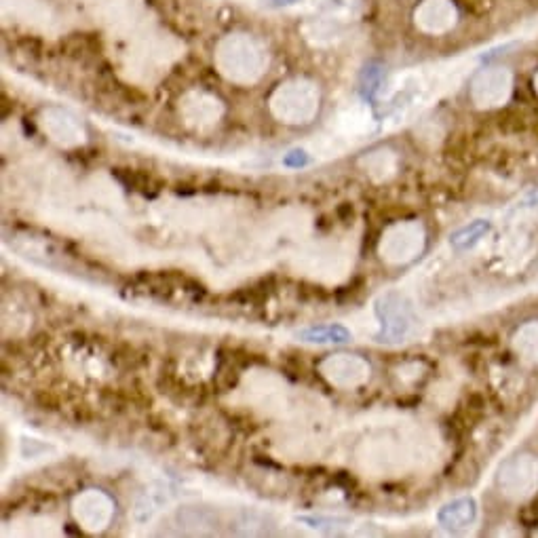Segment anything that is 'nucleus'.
<instances>
[{
  "mask_svg": "<svg viewBox=\"0 0 538 538\" xmlns=\"http://www.w3.org/2000/svg\"><path fill=\"white\" fill-rule=\"evenodd\" d=\"M496 484L513 501H526L538 490V458L534 454H517L498 469Z\"/></svg>",
  "mask_w": 538,
  "mask_h": 538,
  "instance_id": "nucleus-1",
  "label": "nucleus"
},
{
  "mask_svg": "<svg viewBox=\"0 0 538 538\" xmlns=\"http://www.w3.org/2000/svg\"><path fill=\"white\" fill-rule=\"evenodd\" d=\"M513 72L503 66H490L479 70L471 81V100L479 108H501L511 100Z\"/></svg>",
  "mask_w": 538,
  "mask_h": 538,
  "instance_id": "nucleus-2",
  "label": "nucleus"
},
{
  "mask_svg": "<svg viewBox=\"0 0 538 538\" xmlns=\"http://www.w3.org/2000/svg\"><path fill=\"white\" fill-rule=\"evenodd\" d=\"M376 315L380 319L378 342H401L412 328L410 306L406 298L391 292L376 302Z\"/></svg>",
  "mask_w": 538,
  "mask_h": 538,
  "instance_id": "nucleus-3",
  "label": "nucleus"
},
{
  "mask_svg": "<svg viewBox=\"0 0 538 538\" xmlns=\"http://www.w3.org/2000/svg\"><path fill=\"white\" fill-rule=\"evenodd\" d=\"M220 64L224 70L233 76L256 74L260 72L262 51L258 45L247 36H230L220 45Z\"/></svg>",
  "mask_w": 538,
  "mask_h": 538,
  "instance_id": "nucleus-4",
  "label": "nucleus"
},
{
  "mask_svg": "<svg viewBox=\"0 0 538 538\" xmlns=\"http://www.w3.org/2000/svg\"><path fill=\"white\" fill-rule=\"evenodd\" d=\"M416 26L427 34H446L458 22V9L452 0H422L414 13Z\"/></svg>",
  "mask_w": 538,
  "mask_h": 538,
  "instance_id": "nucleus-5",
  "label": "nucleus"
},
{
  "mask_svg": "<svg viewBox=\"0 0 538 538\" xmlns=\"http://www.w3.org/2000/svg\"><path fill=\"white\" fill-rule=\"evenodd\" d=\"M389 258L395 262H406L416 258L425 245V233H422L420 224H401L397 226L389 241Z\"/></svg>",
  "mask_w": 538,
  "mask_h": 538,
  "instance_id": "nucleus-6",
  "label": "nucleus"
},
{
  "mask_svg": "<svg viewBox=\"0 0 538 538\" xmlns=\"http://www.w3.org/2000/svg\"><path fill=\"white\" fill-rule=\"evenodd\" d=\"M475 517H477V505L473 498H458V501L446 505L439 511L437 520L448 530H460L469 528L475 522Z\"/></svg>",
  "mask_w": 538,
  "mask_h": 538,
  "instance_id": "nucleus-7",
  "label": "nucleus"
},
{
  "mask_svg": "<svg viewBox=\"0 0 538 538\" xmlns=\"http://www.w3.org/2000/svg\"><path fill=\"white\" fill-rule=\"evenodd\" d=\"M513 351L524 361L538 365V321H526L515 330Z\"/></svg>",
  "mask_w": 538,
  "mask_h": 538,
  "instance_id": "nucleus-8",
  "label": "nucleus"
},
{
  "mask_svg": "<svg viewBox=\"0 0 538 538\" xmlns=\"http://www.w3.org/2000/svg\"><path fill=\"white\" fill-rule=\"evenodd\" d=\"M490 224L488 220H475L469 226H463L460 230L450 237V245L458 252H467V249L475 247L479 241L484 239V235H488Z\"/></svg>",
  "mask_w": 538,
  "mask_h": 538,
  "instance_id": "nucleus-9",
  "label": "nucleus"
},
{
  "mask_svg": "<svg viewBox=\"0 0 538 538\" xmlns=\"http://www.w3.org/2000/svg\"><path fill=\"white\" fill-rule=\"evenodd\" d=\"M300 340L304 342H319V344H325V342H349L353 336L347 328H342V325H323V328H309V330H302L298 334Z\"/></svg>",
  "mask_w": 538,
  "mask_h": 538,
  "instance_id": "nucleus-10",
  "label": "nucleus"
},
{
  "mask_svg": "<svg viewBox=\"0 0 538 538\" xmlns=\"http://www.w3.org/2000/svg\"><path fill=\"white\" fill-rule=\"evenodd\" d=\"M306 155L302 150H294L290 152V157H285V165H292V167H300V165H306Z\"/></svg>",
  "mask_w": 538,
  "mask_h": 538,
  "instance_id": "nucleus-11",
  "label": "nucleus"
},
{
  "mask_svg": "<svg viewBox=\"0 0 538 538\" xmlns=\"http://www.w3.org/2000/svg\"><path fill=\"white\" fill-rule=\"evenodd\" d=\"M532 87H534V91L538 93V70H536L534 76H532Z\"/></svg>",
  "mask_w": 538,
  "mask_h": 538,
  "instance_id": "nucleus-12",
  "label": "nucleus"
}]
</instances>
